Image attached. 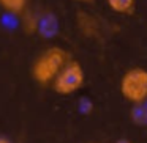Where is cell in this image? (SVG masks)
<instances>
[{
  "label": "cell",
  "mask_w": 147,
  "mask_h": 143,
  "mask_svg": "<svg viewBox=\"0 0 147 143\" xmlns=\"http://www.w3.org/2000/svg\"><path fill=\"white\" fill-rule=\"evenodd\" d=\"M29 0H0V8L13 16H21L27 10Z\"/></svg>",
  "instance_id": "8992f818"
},
{
  "label": "cell",
  "mask_w": 147,
  "mask_h": 143,
  "mask_svg": "<svg viewBox=\"0 0 147 143\" xmlns=\"http://www.w3.org/2000/svg\"><path fill=\"white\" fill-rule=\"evenodd\" d=\"M21 27H22L26 35H35L38 33V25H40V16L32 10H26L21 14Z\"/></svg>",
  "instance_id": "5b68a950"
},
{
  "label": "cell",
  "mask_w": 147,
  "mask_h": 143,
  "mask_svg": "<svg viewBox=\"0 0 147 143\" xmlns=\"http://www.w3.org/2000/svg\"><path fill=\"white\" fill-rule=\"evenodd\" d=\"M120 93L133 105L147 102V69L131 68L120 79Z\"/></svg>",
  "instance_id": "3957f363"
},
{
  "label": "cell",
  "mask_w": 147,
  "mask_h": 143,
  "mask_svg": "<svg viewBox=\"0 0 147 143\" xmlns=\"http://www.w3.org/2000/svg\"><path fill=\"white\" fill-rule=\"evenodd\" d=\"M76 25L79 29V32L82 33L86 38H100L101 35V25L100 21L95 16H92L87 11H78L76 13Z\"/></svg>",
  "instance_id": "277c9868"
},
{
  "label": "cell",
  "mask_w": 147,
  "mask_h": 143,
  "mask_svg": "<svg viewBox=\"0 0 147 143\" xmlns=\"http://www.w3.org/2000/svg\"><path fill=\"white\" fill-rule=\"evenodd\" d=\"M117 143H131V142H128V140H120V142H117Z\"/></svg>",
  "instance_id": "7c38bea8"
},
{
  "label": "cell",
  "mask_w": 147,
  "mask_h": 143,
  "mask_svg": "<svg viewBox=\"0 0 147 143\" xmlns=\"http://www.w3.org/2000/svg\"><path fill=\"white\" fill-rule=\"evenodd\" d=\"M0 143H13V142H11V140L8 138V137H3V135H0Z\"/></svg>",
  "instance_id": "30bf717a"
},
{
  "label": "cell",
  "mask_w": 147,
  "mask_h": 143,
  "mask_svg": "<svg viewBox=\"0 0 147 143\" xmlns=\"http://www.w3.org/2000/svg\"><path fill=\"white\" fill-rule=\"evenodd\" d=\"M130 118L138 126H147V102L133 105L130 110Z\"/></svg>",
  "instance_id": "9c48e42d"
},
{
  "label": "cell",
  "mask_w": 147,
  "mask_h": 143,
  "mask_svg": "<svg viewBox=\"0 0 147 143\" xmlns=\"http://www.w3.org/2000/svg\"><path fill=\"white\" fill-rule=\"evenodd\" d=\"M70 60V54L59 46L45 49L32 65V77L38 85L48 86L52 83L60 69Z\"/></svg>",
  "instance_id": "6da1fadb"
},
{
  "label": "cell",
  "mask_w": 147,
  "mask_h": 143,
  "mask_svg": "<svg viewBox=\"0 0 147 143\" xmlns=\"http://www.w3.org/2000/svg\"><path fill=\"white\" fill-rule=\"evenodd\" d=\"M108 7L117 14H131L136 8V0H106Z\"/></svg>",
  "instance_id": "ba28073f"
},
{
  "label": "cell",
  "mask_w": 147,
  "mask_h": 143,
  "mask_svg": "<svg viewBox=\"0 0 147 143\" xmlns=\"http://www.w3.org/2000/svg\"><path fill=\"white\" fill-rule=\"evenodd\" d=\"M55 32H57V21H55V16H52V14L40 16L38 33H41L43 36L49 38V36L55 35Z\"/></svg>",
  "instance_id": "52a82bcc"
},
{
  "label": "cell",
  "mask_w": 147,
  "mask_h": 143,
  "mask_svg": "<svg viewBox=\"0 0 147 143\" xmlns=\"http://www.w3.org/2000/svg\"><path fill=\"white\" fill-rule=\"evenodd\" d=\"M84 82H86V74L81 63L70 58L67 65L60 69V72L55 76V79L52 80L51 86L59 96H70L79 91Z\"/></svg>",
  "instance_id": "7a4b0ae2"
},
{
  "label": "cell",
  "mask_w": 147,
  "mask_h": 143,
  "mask_svg": "<svg viewBox=\"0 0 147 143\" xmlns=\"http://www.w3.org/2000/svg\"><path fill=\"white\" fill-rule=\"evenodd\" d=\"M74 2H79V3H90L93 0H74Z\"/></svg>",
  "instance_id": "8fae6325"
}]
</instances>
